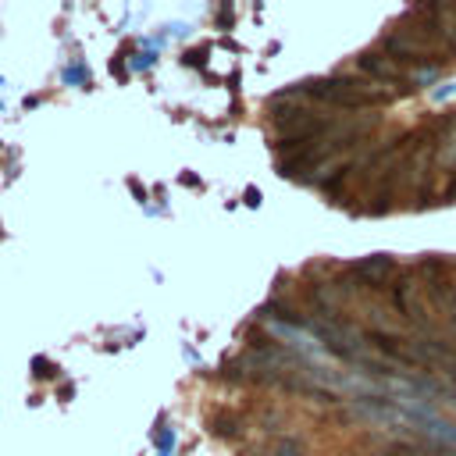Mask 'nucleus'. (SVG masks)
Returning a JSON list of instances; mask_svg holds the SVG:
<instances>
[{"instance_id":"7","label":"nucleus","mask_w":456,"mask_h":456,"mask_svg":"<svg viewBox=\"0 0 456 456\" xmlns=\"http://www.w3.org/2000/svg\"><path fill=\"white\" fill-rule=\"evenodd\" d=\"M64 78H68V82H86V86H89V71H82V68H68Z\"/></svg>"},{"instance_id":"8","label":"nucleus","mask_w":456,"mask_h":456,"mask_svg":"<svg viewBox=\"0 0 456 456\" xmlns=\"http://www.w3.org/2000/svg\"><path fill=\"white\" fill-rule=\"evenodd\" d=\"M182 185H185V189H203V182H200L196 175H189V171L182 175Z\"/></svg>"},{"instance_id":"4","label":"nucleus","mask_w":456,"mask_h":456,"mask_svg":"<svg viewBox=\"0 0 456 456\" xmlns=\"http://www.w3.org/2000/svg\"><path fill=\"white\" fill-rule=\"evenodd\" d=\"M271 456H303V442H299V438H292V435H285V438L271 449Z\"/></svg>"},{"instance_id":"5","label":"nucleus","mask_w":456,"mask_h":456,"mask_svg":"<svg viewBox=\"0 0 456 456\" xmlns=\"http://www.w3.org/2000/svg\"><path fill=\"white\" fill-rule=\"evenodd\" d=\"M157 449H160V456H171V449H175V428H160V435H157Z\"/></svg>"},{"instance_id":"1","label":"nucleus","mask_w":456,"mask_h":456,"mask_svg":"<svg viewBox=\"0 0 456 456\" xmlns=\"http://www.w3.org/2000/svg\"><path fill=\"white\" fill-rule=\"evenodd\" d=\"M285 93L296 100L317 103V107H331V110H374V107H388L395 100L388 89L374 86L363 75H349V71L324 75V78H303V82L289 86Z\"/></svg>"},{"instance_id":"6","label":"nucleus","mask_w":456,"mask_h":456,"mask_svg":"<svg viewBox=\"0 0 456 456\" xmlns=\"http://www.w3.org/2000/svg\"><path fill=\"white\" fill-rule=\"evenodd\" d=\"M207 53H210L207 46H200V50H189V53H185V64H192V68L200 64V68H203V64H207Z\"/></svg>"},{"instance_id":"2","label":"nucleus","mask_w":456,"mask_h":456,"mask_svg":"<svg viewBox=\"0 0 456 456\" xmlns=\"http://www.w3.org/2000/svg\"><path fill=\"white\" fill-rule=\"evenodd\" d=\"M207 428H210V435H217L224 442H239L242 438V417L235 410H224V406L207 417Z\"/></svg>"},{"instance_id":"3","label":"nucleus","mask_w":456,"mask_h":456,"mask_svg":"<svg viewBox=\"0 0 456 456\" xmlns=\"http://www.w3.org/2000/svg\"><path fill=\"white\" fill-rule=\"evenodd\" d=\"M32 374L46 381V378H57V374H61V367H57L53 360H46V356H32Z\"/></svg>"},{"instance_id":"11","label":"nucleus","mask_w":456,"mask_h":456,"mask_svg":"<svg viewBox=\"0 0 456 456\" xmlns=\"http://www.w3.org/2000/svg\"><path fill=\"white\" fill-rule=\"evenodd\" d=\"M135 64H139V68H150V64H153V53H139V61H135Z\"/></svg>"},{"instance_id":"10","label":"nucleus","mask_w":456,"mask_h":456,"mask_svg":"<svg viewBox=\"0 0 456 456\" xmlns=\"http://www.w3.org/2000/svg\"><path fill=\"white\" fill-rule=\"evenodd\" d=\"M246 203L256 207V203H260V189H246Z\"/></svg>"},{"instance_id":"9","label":"nucleus","mask_w":456,"mask_h":456,"mask_svg":"<svg viewBox=\"0 0 456 456\" xmlns=\"http://www.w3.org/2000/svg\"><path fill=\"white\" fill-rule=\"evenodd\" d=\"M128 189H132V192H135V196H139V203H142V200H146V189H139V182H135V178H128Z\"/></svg>"}]
</instances>
